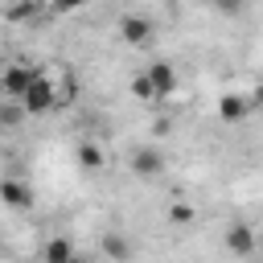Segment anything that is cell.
I'll return each instance as SVG.
<instances>
[{"label": "cell", "instance_id": "obj_1", "mask_svg": "<svg viewBox=\"0 0 263 263\" xmlns=\"http://www.w3.org/2000/svg\"><path fill=\"white\" fill-rule=\"evenodd\" d=\"M66 95H70V86L62 90V86L53 82V74H49V70H41V78L29 86V95L21 99V107H25L29 115H45V111H53L58 103H66Z\"/></svg>", "mask_w": 263, "mask_h": 263}, {"label": "cell", "instance_id": "obj_2", "mask_svg": "<svg viewBox=\"0 0 263 263\" xmlns=\"http://www.w3.org/2000/svg\"><path fill=\"white\" fill-rule=\"evenodd\" d=\"M37 78H41V70L29 66V62H12V66H4V70H0V99H16V103H21Z\"/></svg>", "mask_w": 263, "mask_h": 263}, {"label": "cell", "instance_id": "obj_3", "mask_svg": "<svg viewBox=\"0 0 263 263\" xmlns=\"http://www.w3.org/2000/svg\"><path fill=\"white\" fill-rule=\"evenodd\" d=\"M222 242H226V251H230V255H251V251L259 247V234H255V226H251V222H230V226H226V234H222Z\"/></svg>", "mask_w": 263, "mask_h": 263}, {"label": "cell", "instance_id": "obj_4", "mask_svg": "<svg viewBox=\"0 0 263 263\" xmlns=\"http://www.w3.org/2000/svg\"><path fill=\"white\" fill-rule=\"evenodd\" d=\"M119 37H123V45H148L152 41V21L140 16V12H127L119 21Z\"/></svg>", "mask_w": 263, "mask_h": 263}, {"label": "cell", "instance_id": "obj_5", "mask_svg": "<svg viewBox=\"0 0 263 263\" xmlns=\"http://www.w3.org/2000/svg\"><path fill=\"white\" fill-rule=\"evenodd\" d=\"M144 74H148V82H152L156 99H168V95L177 90V70H173V62H152Z\"/></svg>", "mask_w": 263, "mask_h": 263}, {"label": "cell", "instance_id": "obj_6", "mask_svg": "<svg viewBox=\"0 0 263 263\" xmlns=\"http://www.w3.org/2000/svg\"><path fill=\"white\" fill-rule=\"evenodd\" d=\"M0 201L12 205V210H29V205H33V189H29L25 181H16V177H4V181H0Z\"/></svg>", "mask_w": 263, "mask_h": 263}, {"label": "cell", "instance_id": "obj_7", "mask_svg": "<svg viewBox=\"0 0 263 263\" xmlns=\"http://www.w3.org/2000/svg\"><path fill=\"white\" fill-rule=\"evenodd\" d=\"M99 251H103V255H107L111 263H127L136 247H132V238H123L119 230H107V234L99 238Z\"/></svg>", "mask_w": 263, "mask_h": 263}, {"label": "cell", "instance_id": "obj_8", "mask_svg": "<svg viewBox=\"0 0 263 263\" xmlns=\"http://www.w3.org/2000/svg\"><path fill=\"white\" fill-rule=\"evenodd\" d=\"M41 259H45V263H82V255L74 251V242H70L66 234L49 238V242H45V251H41Z\"/></svg>", "mask_w": 263, "mask_h": 263}, {"label": "cell", "instance_id": "obj_9", "mask_svg": "<svg viewBox=\"0 0 263 263\" xmlns=\"http://www.w3.org/2000/svg\"><path fill=\"white\" fill-rule=\"evenodd\" d=\"M218 115H222L226 123H242V119L251 115V99H247V95H222V99H218Z\"/></svg>", "mask_w": 263, "mask_h": 263}, {"label": "cell", "instance_id": "obj_10", "mask_svg": "<svg viewBox=\"0 0 263 263\" xmlns=\"http://www.w3.org/2000/svg\"><path fill=\"white\" fill-rule=\"evenodd\" d=\"M132 168H136L140 177H156V173H164V156H160L156 148H136V152H132Z\"/></svg>", "mask_w": 263, "mask_h": 263}, {"label": "cell", "instance_id": "obj_11", "mask_svg": "<svg viewBox=\"0 0 263 263\" xmlns=\"http://www.w3.org/2000/svg\"><path fill=\"white\" fill-rule=\"evenodd\" d=\"M78 164H82L86 173H95V168H103V164H107V152H103L99 144H90V140H86V144L78 148Z\"/></svg>", "mask_w": 263, "mask_h": 263}, {"label": "cell", "instance_id": "obj_12", "mask_svg": "<svg viewBox=\"0 0 263 263\" xmlns=\"http://www.w3.org/2000/svg\"><path fill=\"white\" fill-rule=\"evenodd\" d=\"M25 115H29V111H25L16 99H0V127H16Z\"/></svg>", "mask_w": 263, "mask_h": 263}, {"label": "cell", "instance_id": "obj_13", "mask_svg": "<svg viewBox=\"0 0 263 263\" xmlns=\"http://www.w3.org/2000/svg\"><path fill=\"white\" fill-rule=\"evenodd\" d=\"M127 86H132V95H136L140 103H152V99H156V90H152V82H148V74H136V78H132Z\"/></svg>", "mask_w": 263, "mask_h": 263}, {"label": "cell", "instance_id": "obj_14", "mask_svg": "<svg viewBox=\"0 0 263 263\" xmlns=\"http://www.w3.org/2000/svg\"><path fill=\"white\" fill-rule=\"evenodd\" d=\"M168 218H173V222H193V218H197V210H193V205H173V210H168Z\"/></svg>", "mask_w": 263, "mask_h": 263}, {"label": "cell", "instance_id": "obj_15", "mask_svg": "<svg viewBox=\"0 0 263 263\" xmlns=\"http://www.w3.org/2000/svg\"><path fill=\"white\" fill-rule=\"evenodd\" d=\"M86 0H53V12H78Z\"/></svg>", "mask_w": 263, "mask_h": 263}, {"label": "cell", "instance_id": "obj_16", "mask_svg": "<svg viewBox=\"0 0 263 263\" xmlns=\"http://www.w3.org/2000/svg\"><path fill=\"white\" fill-rule=\"evenodd\" d=\"M242 0H218V12H238Z\"/></svg>", "mask_w": 263, "mask_h": 263}, {"label": "cell", "instance_id": "obj_17", "mask_svg": "<svg viewBox=\"0 0 263 263\" xmlns=\"http://www.w3.org/2000/svg\"><path fill=\"white\" fill-rule=\"evenodd\" d=\"M247 99H251V107H263V82H259V86H255Z\"/></svg>", "mask_w": 263, "mask_h": 263}, {"label": "cell", "instance_id": "obj_18", "mask_svg": "<svg viewBox=\"0 0 263 263\" xmlns=\"http://www.w3.org/2000/svg\"><path fill=\"white\" fill-rule=\"evenodd\" d=\"M4 16H8V12H4V4H0V21H4Z\"/></svg>", "mask_w": 263, "mask_h": 263}]
</instances>
